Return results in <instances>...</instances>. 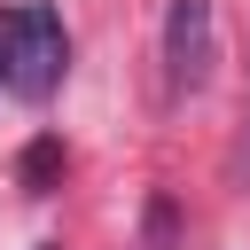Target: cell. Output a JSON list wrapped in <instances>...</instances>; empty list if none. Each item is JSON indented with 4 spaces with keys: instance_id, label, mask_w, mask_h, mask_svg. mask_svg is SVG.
Listing matches in <instances>:
<instances>
[{
    "instance_id": "obj_1",
    "label": "cell",
    "mask_w": 250,
    "mask_h": 250,
    "mask_svg": "<svg viewBox=\"0 0 250 250\" xmlns=\"http://www.w3.org/2000/svg\"><path fill=\"white\" fill-rule=\"evenodd\" d=\"M70 70V31L47 0H16L0 8V94L16 102H47Z\"/></svg>"
},
{
    "instance_id": "obj_2",
    "label": "cell",
    "mask_w": 250,
    "mask_h": 250,
    "mask_svg": "<svg viewBox=\"0 0 250 250\" xmlns=\"http://www.w3.org/2000/svg\"><path fill=\"white\" fill-rule=\"evenodd\" d=\"M211 62H219V8L211 0H172L164 8V94L172 102L203 94Z\"/></svg>"
},
{
    "instance_id": "obj_3",
    "label": "cell",
    "mask_w": 250,
    "mask_h": 250,
    "mask_svg": "<svg viewBox=\"0 0 250 250\" xmlns=\"http://www.w3.org/2000/svg\"><path fill=\"white\" fill-rule=\"evenodd\" d=\"M55 164H62V148H55V141H39V148L23 156V188H31V195H47V180H55Z\"/></svg>"
}]
</instances>
